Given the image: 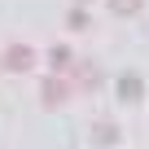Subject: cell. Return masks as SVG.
<instances>
[{
  "mask_svg": "<svg viewBox=\"0 0 149 149\" xmlns=\"http://www.w3.org/2000/svg\"><path fill=\"white\" fill-rule=\"evenodd\" d=\"M0 61H5V70H13V74H26V70L35 66V48H31V44H9Z\"/></svg>",
  "mask_w": 149,
  "mask_h": 149,
  "instance_id": "7a4b0ae2",
  "label": "cell"
},
{
  "mask_svg": "<svg viewBox=\"0 0 149 149\" xmlns=\"http://www.w3.org/2000/svg\"><path fill=\"white\" fill-rule=\"evenodd\" d=\"M66 26H70V31H88L92 22H88V13H84V9H70V13H66Z\"/></svg>",
  "mask_w": 149,
  "mask_h": 149,
  "instance_id": "52a82bcc",
  "label": "cell"
},
{
  "mask_svg": "<svg viewBox=\"0 0 149 149\" xmlns=\"http://www.w3.org/2000/svg\"><path fill=\"white\" fill-rule=\"evenodd\" d=\"M140 97H145V84H140V74H123V79H118V101L136 105Z\"/></svg>",
  "mask_w": 149,
  "mask_h": 149,
  "instance_id": "277c9868",
  "label": "cell"
},
{
  "mask_svg": "<svg viewBox=\"0 0 149 149\" xmlns=\"http://www.w3.org/2000/svg\"><path fill=\"white\" fill-rule=\"evenodd\" d=\"M140 5H145V0H110V9H114V13H136Z\"/></svg>",
  "mask_w": 149,
  "mask_h": 149,
  "instance_id": "ba28073f",
  "label": "cell"
},
{
  "mask_svg": "<svg viewBox=\"0 0 149 149\" xmlns=\"http://www.w3.org/2000/svg\"><path fill=\"white\" fill-rule=\"evenodd\" d=\"M48 61H53V70H70L74 66V53L66 44H57V48H48Z\"/></svg>",
  "mask_w": 149,
  "mask_h": 149,
  "instance_id": "8992f818",
  "label": "cell"
},
{
  "mask_svg": "<svg viewBox=\"0 0 149 149\" xmlns=\"http://www.w3.org/2000/svg\"><path fill=\"white\" fill-rule=\"evenodd\" d=\"M70 97H74V84H70V74H66V70L48 74V79L40 84V101H44V105H66Z\"/></svg>",
  "mask_w": 149,
  "mask_h": 149,
  "instance_id": "6da1fadb",
  "label": "cell"
},
{
  "mask_svg": "<svg viewBox=\"0 0 149 149\" xmlns=\"http://www.w3.org/2000/svg\"><path fill=\"white\" fill-rule=\"evenodd\" d=\"M118 140V123H92V145H114Z\"/></svg>",
  "mask_w": 149,
  "mask_h": 149,
  "instance_id": "5b68a950",
  "label": "cell"
},
{
  "mask_svg": "<svg viewBox=\"0 0 149 149\" xmlns=\"http://www.w3.org/2000/svg\"><path fill=\"white\" fill-rule=\"evenodd\" d=\"M66 74H70V84H79V88H97V84H101V70H97L92 61H74Z\"/></svg>",
  "mask_w": 149,
  "mask_h": 149,
  "instance_id": "3957f363",
  "label": "cell"
}]
</instances>
